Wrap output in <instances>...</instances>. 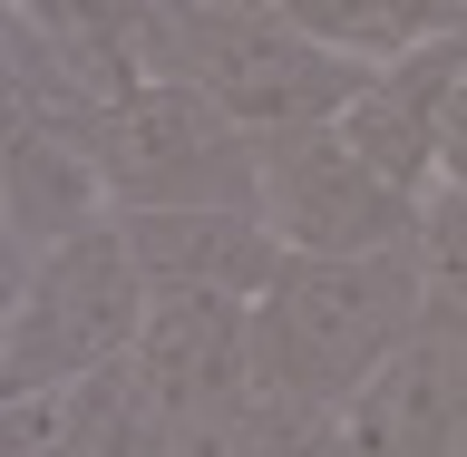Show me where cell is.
<instances>
[{"label":"cell","mask_w":467,"mask_h":457,"mask_svg":"<svg viewBox=\"0 0 467 457\" xmlns=\"http://www.w3.org/2000/svg\"><path fill=\"white\" fill-rule=\"evenodd\" d=\"M108 204V175H98V146L68 137V127H39V117H10V195H0V224H10V273L39 263L49 244L88 234Z\"/></svg>","instance_id":"cell-9"},{"label":"cell","mask_w":467,"mask_h":457,"mask_svg":"<svg viewBox=\"0 0 467 457\" xmlns=\"http://www.w3.org/2000/svg\"><path fill=\"white\" fill-rule=\"evenodd\" d=\"M98 175H108V204H263V137L195 78H166L146 68L127 98H117L98 127Z\"/></svg>","instance_id":"cell-3"},{"label":"cell","mask_w":467,"mask_h":457,"mask_svg":"<svg viewBox=\"0 0 467 457\" xmlns=\"http://www.w3.org/2000/svg\"><path fill=\"white\" fill-rule=\"evenodd\" d=\"M409 254H419L429 302H467V185L438 175L429 195H419V234H409Z\"/></svg>","instance_id":"cell-11"},{"label":"cell","mask_w":467,"mask_h":457,"mask_svg":"<svg viewBox=\"0 0 467 457\" xmlns=\"http://www.w3.org/2000/svg\"><path fill=\"white\" fill-rule=\"evenodd\" d=\"M438 175H448V185H467V78H458V98H448V146H438Z\"/></svg>","instance_id":"cell-12"},{"label":"cell","mask_w":467,"mask_h":457,"mask_svg":"<svg viewBox=\"0 0 467 457\" xmlns=\"http://www.w3.org/2000/svg\"><path fill=\"white\" fill-rule=\"evenodd\" d=\"M341 448H350L341 419L283 400V389H244L224 409H195L166 438V457H341Z\"/></svg>","instance_id":"cell-10"},{"label":"cell","mask_w":467,"mask_h":457,"mask_svg":"<svg viewBox=\"0 0 467 457\" xmlns=\"http://www.w3.org/2000/svg\"><path fill=\"white\" fill-rule=\"evenodd\" d=\"M146 283L137 244L117 214H98L88 234L49 244L39 263L10 273V302H0V379L10 389H58V379H88V370H117L146 331Z\"/></svg>","instance_id":"cell-2"},{"label":"cell","mask_w":467,"mask_h":457,"mask_svg":"<svg viewBox=\"0 0 467 457\" xmlns=\"http://www.w3.org/2000/svg\"><path fill=\"white\" fill-rule=\"evenodd\" d=\"M137 389L166 419H195V409H224L244 389H263V331L244 292H195V283H156L146 302V331L127 350Z\"/></svg>","instance_id":"cell-5"},{"label":"cell","mask_w":467,"mask_h":457,"mask_svg":"<svg viewBox=\"0 0 467 457\" xmlns=\"http://www.w3.org/2000/svg\"><path fill=\"white\" fill-rule=\"evenodd\" d=\"M341 457H360V448H341Z\"/></svg>","instance_id":"cell-13"},{"label":"cell","mask_w":467,"mask_h":457,"mask_svg":"<svg viewBox=\"0 0 467 457\" xmlns=\"http://www.w3.org/2000/svg\"><path fill=\"white\" fill-rule=\"evenodd\" d=\"M458 78H467V39H419V49L370 58L360 98L341 108L350 146H360L370 166H389L400 185L429 195V185H438V146H448V98H458Z\"/></svg>","instance_id":"cell-8"},{"label":"cell","mask_w":467,"mask_h":457,"mask_svg":"<svg viewBox=\"0 0 467 457\" xmlns=\"http://www.w3.org/2000/svg\"><path fill=\"white\" fill-rule=\"evenodd\" d=\"M127 244H137L146 283H195V292H263L292 273V244L263 204H127L117 214Z\"/></svg>","instance_id":"cell-7"},{"label":"cell","mask_w":467,"mask_h":457,"mask_svg":"<svg viewBox=\"0 0 467 457\" xmlns=\"http://www.w3.org/2000/svg\"><path fill=\"white\" fill-rule=\"evenodd\" d=\"M429 283L419 254H292V273L254 302L263 331V389H283L302 409L350 419V400L379 379V360L419 331Z\"/></svg>","instance_id":"cell-1"},{"label":"cell","mask_w":467,"mask_h":457,"mask_svg":"<svg viewBox=\"0 0 467 457\" xmlns=\"http://www.w3.org/2000/svg\"><path fill=\"white\" fill-rule=\"evenodd\" d=\"M263 214L292 254H400L419 234V185L370 166L341 117L263 127Z\"/></svg>","instance_id":"cell-4"},{"label":"cell","mask_w":467,"mask_h":457,"mask_svg":"<svg viewBox=\"0 0 467 457\" xmlns=\"http://www.w3.org/2000/svg\"><path fill=\"white\" fill-rule=\"evenodd\" d=\"M458 457H467V448H458Z\"/></svg>","instance_id":"cell-14"},{"label":"cell","mask_w":467,"mask_h":457,"mask_svg":"<svg viewBox=\"0 0 467 457\" xmlns=\"http://www.w3.org/2000/svg\"><path fill=\"white\" fill-rule=\"evenodd\" d=\"M350 448L360 457H458L467 448V302H429L379 379L350 400Z\"/></svg>","instance_id":"cell-6"}]
</instances>
